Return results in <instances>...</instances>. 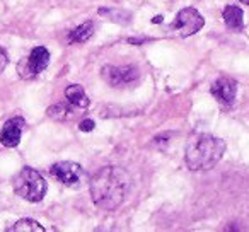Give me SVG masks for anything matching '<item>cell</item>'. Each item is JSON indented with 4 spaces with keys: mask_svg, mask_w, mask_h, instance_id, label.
<instances>
[{
    "mask_svg": "<svg viewBox=\"0 0 249 232\" xmlns=\"http://www.w3.org/2000/svg\"><path fill=\"white\" fill-rule=\"evenodd\" d=\"M9 63V58H7V53H5L4 48H0V72H4L5 67Z\"/></svg>",
    "mask_w": 249,
    "mask_h": 232,
    "instance_id": "obj_16",
    "label": "cell"
},
{
    "mask_svg": "<svg viewBox=\"0 0 249 232\" xmlns=\"http://www.w3.org/2000/svg\"><path fill=\"white\" fill-rule=\"evenodd\" d=\"M239 2H242V4H246V5H249V0H239Z\"/></svg>",
    "mask_w": 249,
    "mask_h": 232,
    "instance_id": "obj_18",
    "label": "cell"
},
{
    "mask_svg": "<svg viewBox=\"0 0 249 232\" xmlns=\"http://www.w3.org/2000/svg\"><path fill=\"white\" fill-rule=\"evenodd\" d=\"M94 126H96V123H94V120H82L79 125V128L82 130V132H92Z\"/></svg>",
    "mask_w": 249,
    "mask_h": 232,
    "instance_id": "obj_15",
    "label": "cell"
},
{
    "mask_svg": "<svg viewBox=\"0 0 249 232\" xmlns=\"http://www.w3.org/2000/svg\"><path fill=\"white\" fill-rule=\"evenodd\" d=\"M48 116L53 120H58V122H65V120H70L72 118V109L67 107V104L63 103H58L55 106H52L48 109Z\"/></svg>",
    "mask_w": 249,
    "mask_h": 232,
    "instance_id": "obj_14",
    "label": "cell"
},
{
    "mask_svg": "<svg viewBox=\"0 0 249 232\" xmlns=\"http://www.w3.org/2000/svg\"><path fill=\"white\" fill-rule=\"evenodd\" d=\"M203 26H205L203 16H201L196 9L186 7V9H183V11L178 12L176 19H174L173 29L179 33V36L188 38V36H191V35H195V33L200 31Z\"/></svg>",
    "mask_w": 249,
    "mask_h": 232,
    "instance_id": "obj_6",
    "label": "cell"
},
{
    "mask_svg": "<svg viewBox=\"0 0 249 232\" xmlns=\"http://www.w3.org/2000/svg\"><path fill=\"white\" fill-rule=\"evenodd\" d=\"M152 22H154V24H160V22H162V18H160V16H157V18L152 19Z\"/></svg>",
    "mask_w": 249,
    "mask_h": 232,
    "instance_id": "obj_17",
    "label": "cell"
},
{
    "mask_svg": "<svg viewBox=\"0 0 249 232\" xmlns=\"http://www.w3.org/2000/svg\"><path fill=\"white\" fill-rule=\"evenodd\" d=\"M212 96L218 101V104L224 107H232L235 101V94H237V82L229 77H220L213 82L212 86Z\"/></svg>",
    "mask_w": 249,
    "mask_h": 232,
    "instance_id": "obj_8",
    "label": "cell"
},
{
    "mask_svg": "<svg viewBox=\"0 0 249 232\" xmlns=\"http://www.w3.org/2000/svg\"><path fill=\"white\" fill-rule=\"evenodd\" d=\"M224 22L231 29H241L244 24V12L237 5H227L224 9Z\"/></svg>",
    "mask_w": 249,
    "mask_h": 232,
    "instance_id": "obj_11",
    "label": "cell"
},
{
    "mask_svg": "<svg viewBox=\"0 0 249 232\" xmlns=\"http://www.w3.org/2000/svg\"><path fill=\"white\" fill-rule=\"evenodd\" d=\"M9 231H14V232H43L45 227L39 225L36 220L33 218H21L19 222H16Z\"/></svg>",
    "mask_w": 249,
    "mask_h": 232,
    "instance_id": "obj_13",
    "label": "cell"
},
{
    "mask_svg": "<svg viewBox=\"0 0 249 232\" xmlns=\"http://www.w3.org/2000/svg\"><path fill=\"white\" fill-rule=\"evenodd\" d=\"M101 75L106 80L109 86L118 87V86H128L139 80L140 72L137 67L128 65V67H111L106 65L101 70Z\"/></svg>",
    "mask_w": 249,
    "mask_h": 232,
    "instance_id": "obj_7",
    "label": "cell"
},
{
    "mask_svg": "<svg viewBox=\"0 0 249 232\" xmlns=\"http://www.w3.org/2000/svg\"><path fill=\"white\" fill-rule=\"evenodd\" d=\"M94 22L92 21H87L82 22L80 26H77L72 33L69 35V41L70 43H86L90 36L94 35Z\"/></svg>",
    "mask_w": 249,
    "mask_h": 232,
    "instance_id": "obj_12",
    "label": "cell"
},
{
    "mask_svg": "<svg viewBox=\"0 0 249 232\" xmlns=\"http://www.w3.org/2000/svg\"><path fill=\"white\" fill-rule=\"evenodd\" d=\"M89 191L96 207L116 210L130 191V176L121 167L106 166L90 178Z\"/></svg>",
    "mask_w": 249,
    "mask_h": 232,
    "instance_id": "obj_1",
    "label": "cell"
},
{
    "mask_svg": "<svg viewBox=\"0 0 249 232\" xmlns=\"http://www.w3.org/2000/svg\"><path fill=\"white\" fill-rule=\"evenodd\" d=\"M50 52L45 46H36L28 58H22L18 65V72L22 79H33L48 67Z\"/></svg>",
    "mask_w": 249,
    "mask_h": 232,
    "instance_id": "obj_4",
    "label": "cell"
},
{
    "mask_svg": "<svg viewBox=\"0 0 249 232\" xmlns=\"http://www.w3.org/2000/svg\"><path fill=\"white\" fill-rule=\"evenodd\" d=\"M50 173L55 179H58L60 183L70 188H79L86 181V173H84L82 166L77 162H70V161H62V162L53 164Z\"/></svg>",
    "mask_w": 249,
    "mask_h": 232,
    "instance_id": "obj_5",
    "label": "cell"
},
{
    "mask_svg": "<svg viewBox=\"0 0 249 232\" xmlns=\"http://www.w3.org/2000/svg\"><path fill=\"white\" fill-rule=\"evenodd\" d=\"M65 97L72 106H77V107H87L90 103L86 90H84V87L79 86V84H72V86L67 87Z\"/></svg>",
    "mask_w": 249,
    "mask_h": 232,
    "instance_id": "obj_10",
    "label": "cell"
},
{
    "mask_svg": "<svg viewBox=\"0 0 249 232\" xmlns=\"http://www.w3.org/2000/svg\"><path fill=\"white\" fill-rule=\"evenodd\" d=\"M26 126V122L18 116V118H12L2 126L0 130V143L4 147H18L21 142V135H22V128Z\"/></svg>",
    "mask_w": 249,
    "mask_h": 232,
    "instance_id": "obj_9",
    "label": "cell"
},
{
    "mask_svg": "<svg viewBox=\"0 0 249 232\" xmlns=\"http://www.w3.org/2000/svg\"><path fill=\"white\" fill-rule=\"evenodd\" d=\"M225 142L208 133H195L186 143V164L191 171H208L222 159Z\"/></svg>",
    "mask_w": 249,
    "mask_h": 232,
    "instance_id": "obj_2",
    "label": "cell"
},
{
    "mask_svg": "<svg viewBox=\"0 0 249 232\" xmlns=\"http://www.w3.org/2000/svg\"><path fill=\"white\" fill-rule=\"evenodd\" d=\"M14 191L21 198L31 203H38L45 198L46 195V181L41 174L33 167H22L19 174H16L14 181Z\"/></svg>",
    "mask_w": 249,
    "mask_h": 232,
    "instance_id": "obj_3",
    "label": "cell"
}]
</instances>
